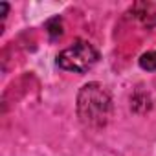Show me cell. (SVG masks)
Returning <instances> with one entry per match:
<instances>
[{"mask_svg": "<svg viewBox=\"0 0 156 156\" xmlns=\"http://www.w3.org/2000/svg\"><path fill=\"white\" fill-rule=\"evenodd\" d=\"M75 110L87 129H103L112 118V98L101 83H87L77 92Z\"/></svg>", "mask_w": 156, "mask_h": 156, "instance_id": "obj_1", "label": "cell"}, {"mask_svg": "<svg viewBox=\"0 0 156 156\" xmlns=\"http://www.w3.org/2000/svg\"><path fill=\"white\" fill-rule=\"evenodd\" d=\"M44 30H46V33L50 35V39H51V41L61 39V37H62V33H64L62 19H61V17H51V19H48V20H46V24H44Z\"/></svg>", "mask_w": 156, "mask_h": 156, "instance_id": "obj_4", "label": "cell"}, {"mask_svg": "<svg viewBox=\"0 0 156 156\" xmlns=\"http://www.w3.org/2000/svg\"><path fill=\"white\" fill-rule=\"evenodd\" d=\"M138 64H140V68L145 70V72H154V70H156V50H154V51H145V53H141L140 59H138Z\"/></svg>", "mask_w": 156, "mask_h": 156, "instance_id": "obj_5", "label": "cell"}, {"mask_svg": "<svg viewBox=\"0 0 156 156\" xmlns=\"http://www.w3.org/2000/svg\"><path fill=\"white\" fill-rule=\"evenodd\" d=\"M8 11H9V4L8 2H0V15H2V20H6Z\"/></svg>", "mask_w": 156, "mask_h": 156, "instance_id": "obj_6", "label": "cell"}, {"mask_svg": "<svg viewBox=\"0 0 156 156\" xmlns=\"http://www.w3.org/2000/svg\"><path fill=\"white\" fill-rule=\"evenodd\" d=\"M99 61V51L83 39L73 41L68 48L61 50L55 57V64L61 70L73 72V73H87L92 70Z\"/></svg>", "mask_w": 156, "mask_h": 156, "instance_id": "obj_2", "label": "cell"}, {"mask_svg": "<svg viewBox=\"0 0 156 156\" xmlns=\"http://www.w3.org/2000/svg\"><path fill=\"white\" fill-rule=\"evenodd\" d=\"M152 6H154V4H151V2H138V4L132 6L134 17L140 19L141 24L147 26V28H154V26H156V13L151 11Z\"/></svg>", "mask_w": 156, "mask_h": 156, "instance_id": "obj_3", "label": "cell"}]
</instances>
